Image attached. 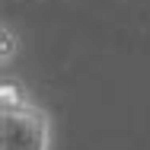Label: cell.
Segmentation results:
<instances>
[{"label":"cell","instance_id":"obj_2","mask_svg":"<svg viewBox=\"0 0 150 150\" xmlns=\"http://www.w3.org/2000/svg\"><path fill=\"white\" fill-rule=\"evenodd\" d=\"M0 38H3V54H0V64H3V67H10V64H13V54H19V35H13L10 23H3V26H0Z\"/></svg>","mask_w":150,"mask_h":150},{"label":"cell","instance_id":"obj_1","mask_svg":"<svg viewBox=\"0 0 150 150\" xmlns=\"http://www.w3.org/2000/svg\"><path fill=\"white\" fill-rule=\"evenodd\" d=\"M0 150H51V115L10 77L0 86Z\"/></svg>","mask_w":150,"mask_h":150}]
</instances>
